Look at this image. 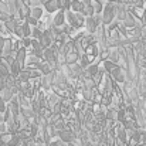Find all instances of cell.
I'll return each mask as SVG.
<instances>
[{
	"mask_svg": "<svg viewBox=\"0 0 146 146\" xmlns=\"http://www.w3.org/2000/svg\"><path fill=\"white\" fill-rule=\"evenodd\" d=\"M84 20H85V17L82 16V13H75L72 10H65V23L70 24L72 29L84 27Z\"/></svg>",
	"mask_w": 146,
	"mask_h": 146,
	"instance_id": "1",
	"label": "cell"
},
{
	"mask_svg": "<svg viewBox=\"0 0 146 146\" xmlns=\"http://www.w3.org/2000/svg\"><path fill=\"white\" fill-rule=\"evenodd\" d=\"M101 20H102V26H108L111 21L115 20V4L113 3H104L102 11H101Z\"/></svg>",
	"mask_w": 146,
	"mask_h": 146,
	"instance_id": "2",
	"label": "cell"
},
{
	"mask_svg": "<svg viewBox=\"0 0 146 146\" xmlns=\"http://www.w3.org/2000/svg\"><path fill=\"white\" fill-rule=\"evenodd\" d=\"M109 75H111V78L116 82V84H119V85H122L125 81H126V70L125 68H122L121 65H115L109 72H108Z\"/></svg>",
	"mask_w": 146,
	"mask_h": 146,
	"instance_id": "3",
	"label": "cell"
},
{
	"mask_svg": "<svg viewBox=\"0 0 146 146\" xmlns=\"http://www.w3.org/2000/svg\"><path fill=\"white\" fill-rule=\"evenodd\" d=\"M58 138L64 142V143H71L75 138H77V135H75V132H74V129L71 128V126H64L61 131H58Z\"/></svg>",
	"mask_w": 146,
	"mask_h": 146,
	"instance_id": "4",
	"label": "cell"
},
{
	"mask_svg": "<svg viewBox=\"0 0 146 146\" xmlns=\"http://www.w3.org/2000/svg\"><path fill=\"white\" fill-rule=\"evenodd\" d=\"M64 24H65V10L58 9L55 13H52L51 26H54V27H62Z\"/></svg>",
	"mask_w": 146,
	"mask_h": 146,
	"instance_id": "5",
	"label": "cell"
},
{
	"mask_svg": "<svg viewBox=\"0 0 146 146\" xmlns=\"http://www.w3.org/2000/svg\"><path fill=\"white\" fill-rule=\"evenodd\" d=\"M38 41H40V44H41V47H43V48L50 47V46L52 44L54 38H52V34H51V31H50L48 29L43 30V33H41V36H40Z\"/></svg>",
	"mask_w": 146,
	"mask_h": 146,
	"instance_id": "6",
	"label": "cell"
},
{
	"mask_svg": "<svg viewBox=\"0 0 146 146\" xmlns=\"http://www.w3.org/2000/svg\"><path fill=\"white\" fill-rule=\"evenodd\" d=\"M7 108L11 111V113H13L14 116L20 112V101H19L17 94H16V95H13V97H11V99L7 102Z\"/></svg>",
	"mask_w": 146,
	"mask_h": 146,
	"instance_id": "7",
	"label": "cell"
},
{
	"mask_svg": "<svg viewBox=\"0 0 146 146\" xmlns=\"http://www.w3.org/2000/svg\"><path fill=\"white\" fill-rule=\"evenodd\" d=\"M97 27L98 26L95 23V20H94V17L92 16H87L85 20H84V30L87 33H94L97 30Z\"/></svg>",
	"mask_w": 146,
	"mask_h": 146,
	"instance_id": "8",
	"label": "cell"
},
{
	"mask_svg": "<svg viewBox=\"0 0 146 146\" xmlns=\"http://www.w3.org/2000/svg\"><path fill=\"white\" fill-rule=\"evenodd\" d=\"M43 9H44V11L52 14V13H55V11L60 9V6H58V1H57V0H48V1H46V3L43 4Z\"/></svg>",
	"mask_w": 146,
	"mask_h": 146,
	"instance_id": "9",
	"label": "cell"
},
{
	"mask_svg": "<svg viewBox=\"0 0 146 146\" xmlns=\"http://www.w3.org/2000/svg\"><path fill=\"white\" fill-rule=\"evenodd\" d=\"M43 13H44L43 6H33V7H30V14L29 16L34 17L36 20H40L41 16H43Z\"/></svg>",
	"mask_w": 146,
	"mask_h": 146,
	"instance_id": "10",
	"label": "cell"
},
{
	"mask_svg": "<svg viewBox=\"0 0 146 146\" xmlns=\"http://www.w3.org/2000/svg\"><path fill=\"white\" fill-rule=\"evenodd\" d=\"M82 9H84L82 0H71V7H70V10H72V11H75V13H81Z\"/></svg>",
	"mask_w": 146,
	"mask_h": 146,
	"instance_id": "11",
	"label": "cell"
},
{
	"mask_svg": "<svg viewBox=\"0 0 146 146\" xmlns=\"http://www.w3.org/2000/svg\"><path fill=\"white\" fill-rule=\"evenodd\" d=\"M77 62H78V65L82 68V70H85V67L91 62L90 60H88V57H87V54L84 52V54H81L80 57H78V60H77Z\"/></svg>",
	"mask_w": 146,
	"mask_h": 146,
	"instance_id": "12",
	"label": "cell"
},
{
	"mask_svg": "<svg viewBox=\"0 0 146 146\" xmlns=\"http://www.w3.org/2000/svg\"><path fill=\"white\" fill-rule=\"evenodd\" d=\"M47 146H65V143L58 138V135H55V136H52L48 142H47Z\"/></svg>",
	"mask_w": 146,
	"mask_h": 146,
	"instance_id": "13",
	"label": "cell"
},
{
	"mask_svg": "<svg viewBox=\"0 0 146 146\" xmlns=\"http://www.w3.org/2000/svg\"><path fill=\"white\" fill-rule=\"evenodd\" d=\"M41 33H43V30L41 29H38L37 26H31V31H30V37L31 38H40V36H41Z\"/></svg>",
	"mask_w": 146,
	"mask_h": 146,
	"instance_id": "14",
	"label": "cell"
},
{
	"mask_svg": "<svg viewBox=\"0 0 146 146\" xmlns=\"http://www.w3.org/2000/svg\"><path fill=\"white\" fill-rule=\"evenodd\" d=\"M91 6H92V10H94V14H95V13H101V11H102L104 3L95 1V0H91Z\"/></svg>",
	"mask_w": 146,
	"mask_h": 146,
	"instance_id": "15",
	"label": "cell"
},
{
	"mask_svg": "<svg viewBox=\"0 0 146 146\" xmlns=\"http://www.w3.org/2000/svg\"><path fill=\"white\" fill-rule=\"evenodd\" d=\"M24 20H26L30 26H37V23H38V20H36V19H34V17H31V16H27Z\"/></svg>",
	"mask_w": 146,
	"mask_h": 146,
	"instance_id": "16",
	"label": "cell"
},
{
	"mask_svg": "<svg viewBox=\"0 0 146 146\" xmlns=\"http://www.w3.org/2000/svg\"><path fill=\"white\" fill-rule=\"evenodd\" d=\"M71 7V0H62L61 1V9L62 10H70Z\"/></svg>",
	"mask_w": 146,
	"mask_h": 146,
	"instance_id": "17",
	"label": "cell"
},
{
	"mask_svg": "<svg viewBox=\"0 0 146 146\" xmlns=\"http://www.w3.org/2000/svg\"><path fill=\"white\" fill-rule=\"evenodd\" d=\"M105 1H108V3H118V1H121V0H105Z\"/></svg>",
	"mask_w": 146,
	"mask_h": 146,
	"instance_id": "18",
	"label": "cell"
},
{
	"mask_svg": "<svg viewBox=\"0 0 146 146\" xmlns=\"http://www.w3.org/2000/svg\"><path fill=\"white\" fill-rule=\"evenodd\" d=\"M36 146H47V143H43V145H36Z\"/></svg>",
	"mask_w": 146,
	"mask_h": 146,
	"instance_id": "19",
	"label": "cell"
}]
</instances>
